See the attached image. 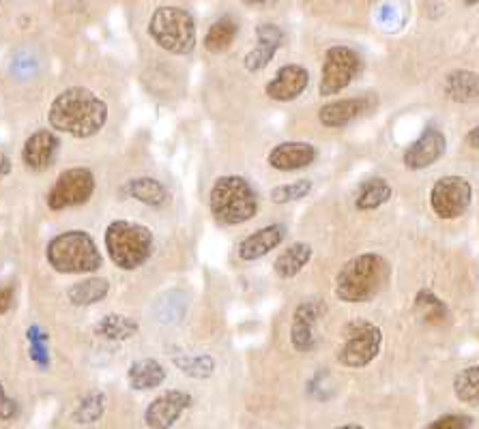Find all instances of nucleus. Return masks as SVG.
Wrapping results in <instances>:
<instances>
[{"label": "nucleus", "mask_w": 479, "mask_h": 429, "mask_svg": "<svg viewBox=\"0 0 479 429\" xmlns=\"http://www.w3.org/2000/svg\"><path fill=\"white\" fill-rule=\"evenodd\" d=\"M453 393L463 403L479 406V365L466 367L453 380Z\"/></svg>", "instance_id": "c85d7f7f"}, {"label": "nucleus", "mask_w": 479, "mask_h": 429, "mask_svg": "<svg viewBox=\"0 0 479 429\" xmlns=\"http://www.w3.org/2000/svg\"><path fill=\"white\" fill-rule=\"evenodd\" d=\"M192 406V397L183 391H165L149 403L144 421L151 429H168L179 421V416Z\"/></svg>", "instance_id": "f8f14e48"}, {"label": "nucleus", "mask_w": 479, "mask_h": 429, "mask_svg": "<svg viewBox=\"0 0 479 429\" xmlns=\"http://www.w3.org/2000/svg\"><path fill=\"white\" fill-rule=\"evenodd\" d=\"M103 408H106V397L101 393H90L78 403L76 413H73V419L78 423H95L101 419Z\"/></svg>", "instance_id": "2f4dec72"}, {"label": "nucleus", "mask_w": 479, "mask_h": 429, "mask_svg": "<svg viewBox=\"0 0 479 429\" xmlns=\"http://www.w3.org/2000/svg\"><path fill=\"white\" fill-rule=\"evenodd\" d=\"M312 192V181L308 179H299L294 183H288V185H280L271 189V200L278 202V204H288V202L305 198Z\"/></svg>", "instance_id": "473e14b6"}, {"label": "nucleus", "mask_w": 479, "mask_h": 429, "mask_svg": "<svg viewBox=\"0 0 479 429\" xmlns=\"http://www.w3.org/2000/svg\"><path fill=\"white\" fill-rule=\"evenodd\" d=\"M108 292H110L108 279L90 277L73 284L69 290H67V297H69L71 303L78 305V308H86V305L100 303V300L108 297Z\"/></svg>", "instance_id": "393cba45"}, {"label": "nucleus", "mask_w": 479, "mask_h": 429, "mask_svg": "<svg viewBox=\"0 0 479 429\" xmlns=\"http://www.w3.org/2000/svg\"><path fill=\"white\" fill-rule=\"evenodd\" d=\"M346 341L337 352V363L351 370L370 365L378 357L383 346V333L377 324L366 320H355L346 327Z\"/></svg>", "instance_id": "0eeeda50"}, {"label": "nucleus", "mask_w": 479, "mask_h": 429, "mask_svg": "<svg viewBox=\"0 0 479 429\" xmlns=\"http://www.w3.org/2000/svg\"><path fill=\"white\" fill-rule=\"evenodd\" d=\"M17 414H20V408H17L16 400H11V397L5 395L3 384H0V423L14 421Z\"/></svg>", "instance_id": "f704fd0d"}, {"label": "nucleus", "mask_w": 479, "mask_h": 429, "mask_svg": "<svg viewBox=\"0 0 479 429\" xmlns=\"http://www.w3.org/2000/svg\"><path fill=\"white\" fill-rule=\"evenodd\" d=\"M256 47L248 52L245 57V69L250 73L262 71L265 67L271 63V58L275 57V52L280 50L282 41H284V33H282L280 26L275 24H261L256 28Z\"/></svg>", "instance_id": "4468645a"}, {"label": "nucleus", "mask_w": 479, "mask_h": 429, "mask_svg": "<svg viewBox=\"0 0 479 429\" xmlns=\"http://www.w3.org/2000/svg\"><path fill=\"white\" fill-rule=\"evenodd\" d=\"M127 380L132 389L151 391L164 382L165 370L162 367V363H157V361L143 359V361H136V363L129 367Z\"/></svg>", "instance_id": "5701e85b"}, {"label": "nucleus", "mask_w": 479, "mask_h": 429, "mask_svg": "<svg viewBox=\"0 0 479 429\" xmlns=\"http://www.w3.org/2000/svg\"><path fill=\"white\" fill-rule=\"evenodd\" d=\"M16 298V288L14 286H0V316L7 314L14 305Z\"/></svg>", "instance_id": "e433bc0d"}, {"label": "nucleus", "mask_w": 479, "mask_h": 429, "mask_svg": "<svg viewBox=\"0 0 479 429\" xmlns=\"http://www.w3.org/2000/svg\"><path fill=\"white\" fill-rule=\"evenodd\" d=\"M415 308L423 320L430 324H443L447 320V305L434 292L421 290L417 294Z\"/></svg>", "instance_id": "c756f323"}, {"label": "nucleus", "mask_w": 479, "mask_h": 429, "mask_svg": "<svg viewBox=\"0 0 479 429\" xmlns=\"http://www.w3.org/2000/svg\"><path fill=\"white\" fill-rule=\"evenodd\" d=\"M189 297L186 290H168L155 303V318L162 324H179L187 314Z\"/></svg>", "instance_id": "4be33fe9"}, {"label": "nucleus", "mask_w": 479, "mask_h": 429, "mask_svg": "<svg viewBox=\"0 0 479 429\" xmlns=\"http://www.w3.org/2000/svg\"><path fill=\"white\" fill-rule=\"evenodd\" d=\"M389 198H391L389 183L385 179H370L359 187L355 206H357L359 211H374V208L383 206L385 202H389Z\"/></svg>", "instance_id": "bb28decb"}, {"label": "nucleus", "mask_w": 479, "mask_h": 429, "mask_svg": "<svg viewBox=\"0 0 479 429\" xmlns=\"http://www.w3.org/2000/svg\"><path fill=\"white\" fill-rule=\"evenodd\" d=\"M473 419L464 414H445L432 421L426 429H471Z\"/></svg>", "instance_id": "72a5a7b5"}, {"label": "nucleus", "mask_w": 479, "mask_h": 429, "mask_svg": "<svg viewBox=\"0 0 479 429\" xmlns=\"http://www.w3.org/2000/svg\"><path fill=\"white\" fill-rule=\"evenodd\" d=\"M286 228L284 225H267V228L254 232L245 241L239 245V256L241 260H258V257L267 256L278 245L284 241Z\"/></svg>", "instance_id": "a211bd4d"}, {"label": "nucleus", "mask_w": 479, "mask_h": 429, "mask_svg": "<svg viewBox=\"0 0 479 429\" xmlns=\"http://www.w3.org/2000/svg\"><path fill=\"white\" fill-rule=\"evenodd\" d=\"M35 69H37L35 58H30L28 54H20V57H17V58L14 60V73H16V76L27 78V76H30V73H33Z\"/></svg>", "instance_id": "c9c22d12"}, {"label": "nucleus", "mask_w": 479, "mask_h": 429, "mask_svg": "<svg viewBox=\"0 0 479 429\" xmlns=\"http://www.w3.org/2000/svg\"><path fill=\"white\" fill-rule=\"evenodd\" d=\"M245 5H250V7H261V5H269L273 3V0H243Z\"/></svg>", "instance_id": "ea45409f"}, {"label": "nucleus", "mask_w": 479, "mask_h": 429, "mask_svg": "<svg viewBox=\"0 0 479 429\" xmlns=\"http://www.w3.org/2000/svg\"><path fill=\"white\" fill-rule=\"evenodd\" d=\"M370 108V101L367 99H340V101H331L327 106L321 108V112H318V119L325 127H344L348 125V122H353L355 119H359L361 114L366 112V110Z\"/></svg>", "instance_id": "6ab92c4d"}, {"label": "nucleus", "mask_w": 479, "mask_h": 429, "mask_svg": "<svg viewBox=\"0 0 479 429\" xmlns=\"http://www.w3.org/2000/svg\"><path fill=\"white\" fill-rule=\"evenodd\" d=\"M325 314H327V305H325L321 298L303 300V303L294 309L293 324H291V341L294 351L299 352L314 351L318 341L316 329Z\"/></svg>", "instance_id": "9b49d317"}, {"label": "nucleus", "mask_w": 479, "mask_h": 429, "mask_svg": "<svg viewBox=\"0 0 479 429\" xmlns=\"http://www.w3.org/2000/svg\"><path fill=\"white\" fill-rule=\"evenodd\" d=\"M59 151V138L54 136L52 131L48 129H41V131H35L33 136L27 140L22 151V162L27 163L28 170L43 172L48 170L57 157Z\"/></svg>", "instance_id": "dca6fc26"}, {"label": "nucleus", "mask_w": 479, "mask_h": 429, "mask_svg": "<svg viewBox=\"0 0 479 429\" xmlns=\"http://www.w3.org/2000/svg\"><path fill=\"white\" fill-rule=\"evenodd\" d=\"M149 35L170 54H189L196 46L194 17L181 7H159L151 16Z\"/></svg>", "instance_id": "423d86ee"}, {"label": "nucleus", "mask_w": 479, "mask_h": 429, "mask_svg": "<svg viewBox=\"0 0 479 429\" xmlns=\"http://www.w3.org/2000/svg\"><path fill=\"white\" fill-rule=\"evenodd\" d=\"M312 257V247L308 243H293L291 247L284 249L275 260V273L282 279H293L303 271V267L308 265Z\"/></svg>", "instance_id": "b1692460"}, {"label": "nucleus", "mask_w": 479, "mask_h": 429, "mask_svg": "<svg viewBox=\"0 0 479 429\" xmlns=\"http://www.w3.org/2000/svg\"><path fill=\"white\" fill-rule=\"evenodd\" d=\"M175 365L192 378H208L215 370L213 359L207 357V354H198V357H189V354L175 357Z\"/></svg>", "instance_id": "7c9ffc66"}, {"label": "nucleus", "mask_w": 479, "mask_h": 429, "mask_svg": "<svg viewBox=\"0 0 479 429\" xmlns=\"http://www.w3.org/2000/svg\"><path fill=\"white\" fill-rule=\"evenodd\" d=\"M237 33H239L237 22L232 20V17H222V20H218L211 28H208V33L205 37V47L213 54L226 52L232 46V41H235Z\"/></svg>", "instance_id": "cd10ccee"}, {"label": "nucleus", "mask_w": 479, "mask_h": 429, "mask_svg": "<svg viewBox=\"0 0 479 429\" xmlns=\"http://www.w3.org/2000/svg\"><path fill=\"white\" fill-rule=\"evenodd\" d=\"M208 206L219 224L239 225L258 213V195L243 176H222L211 187Z\"/></svg>", "instance_id": "20e7f679"}, {"label": "nucleus", "mask_w": 479, "mask_h": 429, "mask_svg": "<svg viewBox=\"0 0 479 429\" xmlns=\"http://www.w3.org/2000/svg\"><path fill=\"white\" fill-rule=\"evenodd\" d=\"M445 149L447 142L443 133H441L439 129L428 127L426 131L409 146L407 152H404V165H407L409 170H423L428 168V165L437 163L439 159L443 157Z\"/></svg>", "instance_id": "ddd939ff"}, {"label": "nucleus", "mask_w": 479, "mask_h": 429, "mask_svg": "<svg viewBox=\"0 0 479 429\" xmlns=\"http://www.w3.org/2000/svg\"><path fill=\"white\" fill-rule=\"evenodd\" d=\"M153 232L133 222H112L106 230L110 260L122 271H136L153 254Z\"/></svg>", "instance_id": "39448f33"}, {"label": "nucleus", "mask_w": 479, "mask_h": 429, "mask_svg": "<svg viewBox=\"0 0 479 429\" xmlns=\"http://www.w3.org/2000/svg\"><path fill=\"white\" fill-rule=\"evenodd\" d=\"M46 256L54 271L63 275L95 273L103 265V257L93 236L86 235L84 230H69L54 236L48 243Z\"/></svg>", "instance_id": "7ed1b4c3"}, {"label": "nucleus", "mask_w": 479, "mask_h": 429, "mask_svg": "<svg viewBox=\"0 0 479 429\" xmlns=\"http://www.w3.org/2000/svg\"><path fill=\"white\" fill-rule=\"evenodd\" d=\"M337 429H364L361 425H344V427H337Z\"/></svg>", "instance_id": "a19ab883"}, {"label": "nucleus", "mask_w": 479, "mask_h": 429, "mask_svg": "<svg viewBox=\"0 0 479 429\" xmlns=\"http://www.w3.org/2000/svg\"><path fill=\"white\" fill-rule=\"evenodd\" d=\"M316 159V149L308 142H284L269 152V165L280 172L308 168Z\"/></svg>", "instance_id": "f3484780"}, {"label": "nucleus", "mask_w": 479, "mask_h": 429, "mask_svg": "<svg viewBox=\"0 0 479 429\" xmlns=\"http://www.w3.org/2000/svg\"><path fill=\"white\" fill-rule=\"evenodd\" d=\"M310 76L301 65H284L265 86V93L275 101H293L308 89Z\"/></svg>", "instance_id": "2eb2a0df"}, {"label": "nucleus", "mask_w": 479, "mask_h": 429, "mask_svg": "<svg viewBox=\"0 0 479 429\" xmlns=\"http://www.w3.org/2000/svg\"><path fill=\"white\" fill-rule=\"evenodd\" d=\"M389 267L378 254H361L348 260L335 277V297L344 303H367L383 290Z\"/></svg>", "instance_id": "f03ea898"}, {"label": "nucleus", "mask_w": 479, "mask_h": 429, "mask_svg": "<svg viewBox=\"0 0 479 429\" xmlns=\"http://www.w3.org/2000/svg\"><path fill=\"white\" fill-rule=\"evenodd\" d=\"M52 129L73 138H90L100 133L108 120V106L93 90L67 89L52 101L48 112Z\"/></svg>", "instance_id": "f257e3e1"}, {"label": "nucleus", "mask_w": 479, "mask_h": 429, "mask_svg": "<svg viewBox=\"0 0 479 429\" xmlns=\"http://www.w3.org/2000/svg\"><path fill=\"white\" fill-rule=\"evenodd\" d=\"M463 3H466V5H477L479 0H463Z\"/></svg>", "instance_id": "79ce46f5"}, {"label": "nucleus", "mask_w": 479, "mask_h": 429, "mask_svg": "<svg viewBox=\"0 0 479 429\" xmlns=\"http://www.w3.org/2000/svg\"><path fill=\"white\" fill-rule=\"evenodd\" d=\"M466 144L471 146V149H477L479 151V125L473 127L469 133H466Z\"/></svg>", "instance_id": "4c0bfd02"}, {"label": "nucleus", "mask_w": 479, "mask_h": 429, "mask_svg": "<svg viewBox=\"0 0 479 429\" xmlns=\"http://www.w3.org/2000/svg\"><path fill=\"white\" fill-rule=\"evenodd\" d=\"M361 73L359 54L346 46L331 47L321 73V95H337Z\"/></svg>", "instance_id": "1a4fd4ad"}, {"label": "nucleus", "mask_w": 479, "mask_h": 429, "mask_svg": "<svg viewBox=\"0 0 479 429\" xmlns=\"http://www.w3.org/2000/svg\"><path fill=\"white\" fill-rule=\"evenodd\" d=\"M11 172V162H9V157L5 155V152H0V181L5 179V176H7Z\"/></svg>", "instance_id": "58836bf2"}, {"label": "nucleus", "mask_w": 479, "mask_h": 429, "mask_svg": "<svg viewBox=\"0 0 479 429\" xmlns=\"http://www.w3.org/2000/svg\"><path fill=\"white\" fill-rule=\"evenodd\" d=\"M122 195H129V198L143 202L146 206L153 208H162L168 204V192L157 179H151V176H143V179H133L129 181L125 187L121 189Z\"/></svg>", "instance_id": "aec40b11"}, {"label": "nucleus", "mask_w": 479, "mask_h": 429, "mask_svg": "<svg viewBox=\"0 0 479 429\" xmlns=\"http://www.w3.org/2000/svg\"><path fill=\"white\" fill-rule=\"evenodd\" d=\"M138 322H133L132 318L110 314L95 324V335L110 341H127L138 333Z\"/></svg>", "instance_id": "a878e982"}, {"label": "nucleus", "mask_w": 479, "mask_h": 429, "mask_svg": "<svg viewBox=\"0 0 479 429\" xmlns=\"http://www.w3.org/2000/svg\"><path fill=\"white\" fill-rule=\"evenodd\" d=\"M445 95L458 103L479 101V73L469 69L452 71L445 79Z\"/></svg>", "instance_id": "412c9836"}, {"label": "nucleus", "mask_w": 479, "mask_h": 429, "mask_svg": "<svg viewBox=\"0 0 479 429\" xmlns=\"http://www.w3.org/2000/svg\"><path fill=\"white\" fill-rule=\"evenodd\" d=\"M473 189L463 176H443L430 192V206L441 219H458L471 206Z\"/></svg>", "instance_id": "9d476101"}, {"label": "nucleus", "mask_w": 479, "mask_h": 429, "mask_svg": "<svg viewBox=\"0 0 479 429\" xmlns=\"http://www.w3.org/2000/svg\"><path fill=\"white\" fill-rule=\"evenodd\" d=\"M95 192V176L86 168L65 170L48 192V206L52 211H63V208L86 204Z\"/></svg>", "instance_id": "6e6552de"}]
</instances>
